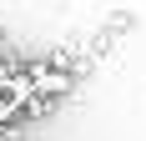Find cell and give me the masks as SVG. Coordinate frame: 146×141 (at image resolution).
<instances>
[{"instance_id":"1","label":"cell","mask_w":146,"mask_h":141,"mask_svg":"<svg viewBox=\"0 0 146 141\" xmlns=\"http://www.w3.org/2000/svg\"><path fill=\"white\" fill-rule=\"evenodd\" d=\"M25 76H30V96H40V101H56V96H66V91L76 86L71 70H56V66H45V61L25 66Z\"/></svg>"}]
</instances>
